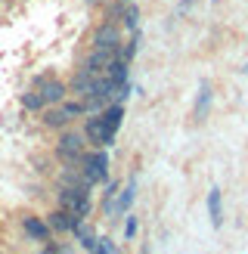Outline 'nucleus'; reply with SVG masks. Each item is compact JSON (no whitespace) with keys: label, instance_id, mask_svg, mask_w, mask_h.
<instances>
[{"label":"nucleus","instance_id":"23","mask_svg":"<svg viewBox=\"0 0 248 254\" xmlns=\"http://www.w3.org/2000/svg\"><path fill=\"white\" fill-rule=\"evenodd\" d=\"M124 3H127V0H124Z\"/></svg>","mask_w":248,"mask_h":254},{"label":"nucleus","instance_id":"6","mask_svg":"<svg viewBox=\"0 0 248 254\" xmlns=\"http://www.w3.org/2000/svg\"><path fill=\"white\" fill-rule=\"evenodd\" d=\"M84 103H62V106H56V109H47L44 112V121H47V127H65L71 118H78V115H84Z\"/></svg>","mask_w":248,"mask_h":254},{"label":"nucleus","instance_id":"22","mask_svg":"<svg viewBox=\"0 0 248 254\" xmlns=\"http://www.w3.org/2000/svg\"><path fill=\"white\" fill-rule=\"evenodd\" d=\"M211 3H217V0H211Z\"/></svg>","mask_w":248,"mask_h":254},{"label":"nucleus","instance_id":"7","mask_svg":"<svg viewBox=\"0 0 248 254\" xmlns=\"http://www.w3.org/2000/svg\"><path fill=\"white\" fill-rule=\"evenodd\" d=\"M37 93L47 99V106L62 103V99H65V84L56 81V78H37Z\"/></svg>","mask_w":248,"mask_h":254},{"label":"nucleus","instance_id":"9","mask_svg":"<svg viewBox=\"0 0 248 254\" xmlns=\"http://www.w3.org/2000/svg\"><path fill=\"white\" fill-rule=\"evenodd\" d=\"M22 230L34 242H50V223L41 217H22Z\"/></svg>","mask_w":248,"mask_h":254},{"label":"nucleus","instance_id":"2","mask_svg":"<svg viewBox=\"0 0 248 254\" xmlns=\"http://www.w3.org/2000/svg\"><path fill=\"white\" fill-rule=\"evenodd\" d=\"M81 174H84V180L96 186V183H103L106 177H109V152L106 149H96L90 152V155H84L81 158Z\"/></svg>","mask_w":248,"mask_h":254},{"label":"nucleus","instance_id":"13","mask_svg":"<svg viewBox=\"0 0 248 254\" xmlns=\"http://www.w3.org/2000/svg\"><path fill=\"white\" fill-rule=\"evenodd\" d=\"M112 59H115V56L106 53V50H93V53L84 59V65H81V68L93 71V74H106V68H109V62H112Z\"/></svg>","mask_w":248,"mask_h":254},{"label":"nucleus","instance_id":"12","mask_svg":"<svg viewBox=\"0 0 248 254\" xmlns=\"http://www.w3.org/2000/svg\"><path fill=\"white\" fill-rule=\"evenodd\" d=\"M211 84L208 81H202L198 84V96H195V106H192V118L195 121H205V115H208V106H211Z\"/></svg>","mask_w":248,"mask_h":254},{"label":"nucleus","instance_id":"19","mask_svg":"<svg viewBox=\"0 0 248 254\" xmlns=\"http://www.w3.org/2000/svg\"><path fill=\"white\" fill-rule=\"evenodd\" d=\"M124 217H127V220H124V239H133V233H136V217H133V214H124Z\"/></svg>","mask_w":248,"mask_h":254},{"label":"nucleus","instance_id":"20","mask_svg":"<svg viewBox=\"0 0 248 254\" xmlns=\"http://www.w3.org/2000/svg\"><path fill=\"white\" fill-rule=\"evenodd\" d=\"M41 254H62V248L53 245V242H44V251H41Z\"/></svg>","mask_w":248,"mask_h":254},{"label":"nucleus","instance_id":"16","mask_svg":"<svg viewBox=\"0 0 248 254\" xmlns=\"http://www.w3.org/2000/svg\"><path fill=\"white\" fill-rule=\"evenodd\" d=\"M136 19H140V9L133 6V0H127V6H124V25H127V31L136 34Z\"/></svg>","mask_w":248,"mask_h":254},{"label":"nucleus","instance_id":"3","mask_svg":"<svg viewBox=\"0 0 248 254\" xmlns=\"http://www.w3.org/2000/svg\"><path fill=\"white\" fill-rule=\"evenodd\" d=\"M56 155L65 161V164H81V158L87 155V143L81 133H62L59 143H56Z\"/></svg>","mask_w":248,"mask_h":254},{"label":"nucleus","instance_id":"8","mask_svg":"<svg viewBox=\"0 0 248 254\" xmlns=\"http://www.w3.org/2000/svg\"><path fill=\"white\" fill-rule=\"evenodd\" d=\"M47 223H50V230H59V233H74L78 230V217H74L71 211H65V208H59V211H53L47 217Z\"/></svg>","mask_w":248,"mask_h":254},{"label":"nucleus","instance_id":"11","mask_svg":"<svg viewBox=\"0 0 248 254\" xmlns=\"http://www.w3.org/2000/svg\"><path fill=\"white\" fill-rule=\"evenodd\" d=\"M133 195H136V183L130 180L127 186L121 189V192L115 195V201H112V214H118V217H124V214L130 211V205H133Z\"/></svg>","mask_w":248,"mask_h":254},{"label":"nucleus","instance_id":"21","mask_svg":"<svg viewBox=\"0 0 248 254\" xmlns=\"http://www.w3.org/2000/svg\"><path fill=\"white\" fill-rule=\"evenodd\" d=\"M143 254H152V251H149V248H143Z\"/></svg>","mask_w":248,"mask_h":254},{"label":"nucleus","instance_id":"10","mask_svg":"<svg viewBox=\"0 0 248 254\" xmlns=\"http://www.w3.org/2000/svg\"><path fill=\"white\" fill-rule=\"evenodd\" d=\"M208 220H211V226H217L223 223V192L217 186H211L208 189Z\"/></svg>","mask_w":248,"mask_h":254},{"label":"nucleus","instance_id":"18","mask_svg":"<svg viewBox=\"0 0 248 254\" xmlns=\"http://www.w3.org/2000/svg\"><path fill=\"white\" fill-rule=\"evenodd\" d=\"M93 254H115L112 239H96V251H93Z\"/></svg>","mask_w":248,"mask_h":254},{"label":"nucleus","instance_id":"5","mask_svg":"<svg viewBox=\"0 0 248 254\" xmlns=\"http://www.w3.org/2000/svg\"><path fill=\"white\" fill-rule=\"evenodd\" d=\"M93 50H106L112 56H121V31L115 22H106L93 31Z\"/></svg>","mask_w":248,"mask_h":254},{"label":"nucleus","instance_id":"4","mask_svg":"<svg viewBox=\"0 0 248 254\" xmlns=\"http://www.w3.org/2000/svg\"><path fill=\"white\" fill-rule=\"evenodd\" d=\"M84 136L90 139V146L93 149H106V146H112L115 143V133L106 127V121H103V115L99 112H90V118H87V127H84Z\"/></svg>","mask_w":248,"mask_h":254},{"label":"nucleus","instance_id":"17","mask_svg":"<svg viewBox=\"0 0 248 254\" xmlns=\"http://www.w3.org/2000/svg\"><path fill=\"white\" fill-rule=\"evenodd\" d=\"M136 44H140V34H133V37H130V44L121 50V59H124V62H130V59H133V53H136Z\"/></svg>","mask_w":248,"mask_h":254},{"label":"nucleus","instance_id":"14","mask_svg":"<svg viewBox=\"0 0 248 254\" xmlns=\"http://www.w3.org/2000/svg\"><path fill=\"white\" fill-rule=\"evenodd\" d=\"M22 106H25V109H31V112H44V109H47V99L37 93V90H31V93H25V96H22Z\"/></svg>","mask_w":248,"mask_h":254},{"label":"nucleus","instance_id":"1","mask_svg":"<svg viewBox=\"0 0 248 254\" xmlns=\"http://www.w3.org/2000/svg\"><path fill=\"white\" fill-rule=\"evenodd\" d=\"M59 208L71 211L78 220L87 217V214H90V189H84V186H62V192H59Z\"/></svg>","mask_w":248,"mask_h":254},{"label":"nucleus","instance_id":"15","mask_svg":"<svg viewBox=\"0 0 248 254\" xmlns=\"http://www.w3.org/2000/svg\"><path fill=\"white\" fill-rule=\"evenodd\" d=\"M74 233H78V239H81V245L87 248V251H96V236H93V230H87V226L84 223H78V230H74Z\"/></svg>","mask_w":248,"mask_h":254}]
</instances>
